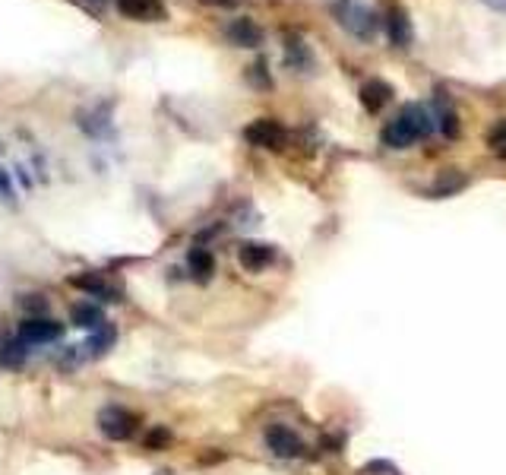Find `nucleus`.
<instances>
[{
  "mask_svg": "<svg viewBox=\"0 0 506 475\" xmlns=\"http://www.w3.org/2000/svg\"><path fill=\"white\" fill-rule=\"evenodd\" d=\"M431 134H433L431 111H427L424 105H418V101H412V105L402 108L393 121L383 128L380 140H383V146H389V149H408L412 143L427 140Z\"/></svg>",
  "mask_w": 506,
  "mask_h": 475,
  "instance_id": "obj_1",
  "label": "nucleus"
},
{
  "mask_svg": "<svg viewBox=\"0 0 506 475\" xmlns=\"http://www.w3.org/2000/svg\"><path fill=\"white\" fill-rule=\"evenodd\" d=\"M333 16L345 32H352L361 41H373L383 29V20L358 0H333Z\"/></svg>",
  "mask_w": 506,
  "mask_h": 475,
  "instance_id": "obj_2",
  "label": "nucleus"
},
{
  "mask_svg": "<svg viewBox=\"0 0 506 475\" xmlns=\"http://www.w3.org/2000/svg\"><path fill=\"white\" fill-rule=\"evenodd\" d=\"M114 339H118V333H114L111 323H105V327L95 330L86 342H80V346H70L67 352H64V358H60V365H64V368H80V365L95 362V358L108 355V348L114 346Z\"/></svg>",
  "mask_w": 506,
  "mask_h": 475,
  "instance_id": "obj_3",
  "label": "nucleus"
},
{
  "mask_svg": "<svg viewBox=\"0 0 506 475\" xmlns=\"http://www.w3.org/2000/svg\"><path fill=\"white\" fill-rule=\"evenodd\" d=\"M99 431L108 441H126V437H134V431H136V415L120 406H105L99 412Z\"/></svg>",
  "mask_w": 506,
  "mask_h": 475,
  "instance_id": "obj_4",
  "label": "nucleus"
},
{
  "mask_svg": "<svg viewBox=\"0 0 506 475\" xmlns=\"http://www.w3.org/2000/svg\"><path fill=\"white\" fill-rule=\"evenodd\" d=\"M285 128L273 118H257L253 124L244 128V140L250 146H260V149H282L285 146Z\"/></svg>",
  "mask_w": 506,
  "mask_h": 475,
  "instance_id": "obj_5",
  "label": "nucleus"
},
{
  "mask_svg": "<svg viewBox=\"0 0 506 475\" xmlns=\"http://www.w3.org/2000/svg\"><path fill=\"white\" fill-rule=\"evenodd\" d=\"M60 336H64V327H60L57 321H51V317H29V321L20 323V336H16V339L26 348H32V346H45V342L60 339Z\"/></svg>",
  "mask_w": 506,
  "mask_h": 475,
  "instance_id": "obj_6",
  "label": "nucleus"
},
{
  "mask_svg": "<svg viewBox=\"0 0 506 475\" xmlns=\"http://www.w3.org/2000/svg\"><path fill=\"white\" fill-rule=\"evenodd\" d=\"M120 16L136 22H161L168 20V7L161 0H118Z\"/></svg>",
  "mask_w": 506,
  "mask_h": 475,
  "instance_id": "obj_7",
  "label": "nucleus"
},
{
  "mask_svg": "<svg viewBox=\"0 0 506 475\" xmlns=\"http://www.w3.org/2000/svg\"><path fill=\"white\" fill-rule=\"evenodd\" d=\"M238 260L244 269H250V273H260V269H266L269 263L275 260V248L273 244H260V242H244L238 248Z\"/></svg>",
  "mask_w": 506,
  "mask_h": 475,
  "instance_id": "obj_8",
  "label": "nucleus"
},
{
  "mask_svg": "<svg viewBox=\"0 0 506 475\" xmlns=\"http://www.w3.org/2000/svg\"><path fill=\"white\" fill-rule=\"evenodd\" d=\"M383 26H387V35H389V41H393V48H408L412 45V39H414V32H412V20H408V13L402 7H389L387 10V20H383Z\"/></svg>",
  "mask_w": 506,
  "mask_h": 475,
  "instance_id": "obj_9",
  "label": "nucleus"
},
{
  "mask_svg": "<svg viewBox=\"0 0 506 475\" xmlns=\"http://www.w3.org/2000/svg\"><path fill=\"white\" fill-rule=\"evenodd\" d=\"M70 286L83 288V292H89L92 298H101V302H120V288L111 286V282H108L105 276H99V273L70 276Z\"/></svg>",
  "mask_w": 506,
  "mask_h": 475,
  "instance_id": "obj_10",
  "label": "nucleus"
},
{
  "mask_svg": "<svg viewBox=\"0 0 506 475\" xmlns=\"http://www.w3.org/2000/svg\"><path fill=\"white\" fill-rule=\"evenodd\" d=\"M266 444H269V450H273L275 456H282V460L301 456V450H304L301 437L294 435V431H288L285 425H273V428L266 431Z\"/></svg>",
  "mask_w": 506,
  "mask_h": 475,
  "instance_id": "obj_11",
  "label": "nucleus"
},
{
  "mask_svg": "<svg viewBox=\"0 0 506 475\" xmlns=\"http://www.w3.org/2000/svg\"><path fill=\"white\" fill-rule=\"evenodd\" d=\"M225 39L231 41V45L238 48H260L263 45V32L260 26L253 20H247V16H240V20H231L225 26Z\"/></svg>",
  "mask_w": 506,
  "mask_h": 475,
  "instance_id": "obj_12",
  "label": "nucleus"
},
{
  "mask_svg": "<svg viewBox=\"0 0 506 475\" xmlns=\"http://www.w3.org/2000/svg\"><path fill=\"white\" fill-rule=\"evenodd\" d=\"M389 99H393V86L383 80H371L361 86V105H364V111L377 114L383 105H389Z\"/></svg>",
  "mask_w": 506,
  "mask_h": 475,
  "instance_id": "obj_13",
  "label": "nucleus"
},
{
  "mask_svg": "<svg viewBox=\"0 0 506 475\" xmlns=\"http://www.w3.org/2000/svg\"><path fill=\"white\" fill-rule=\"evenodd\" d=\"M70 321H74V327L89 330V333H95V330L105 327V317H101V311L95 308V304H76L74 314H70Z\"/></svg>",
  "mask_w": 506,
  "mask_h": 475,
  "instance_id": "obj_14",
  "label": "nucleus"
},
{
  "mask_svg": "<svg viewBox=\"0 0 506 475\" xmlns=\"http://www.w3.org/2000/svg\"><path fill=\"white\" fill-rule=\"evenodd\" d=\"M285 64H288V67H294V70H310L313 57H310V51H307V45L301 39H288L285 41Z\"/></svg>",
  "mask_w": 506,
  "mask_h": 475,
  "instance_id": "obj_15",
  "label": "nucleus"
},
{
  "mask_svg": "<svg viewBox=\"0 0 506 475\" xmlns=\"http://www.w3.org/2000/svg\"><path fill=\"white\" fill-rule=\"evenodd\" d=\"M187 263H190V273H194L200 282H206L209 276H213V269H215V260H213V254H209L206 248H194V251H190Z\"/></svg>",
  "mask_w": 506,
  "mask_h": 475,
  "instance_id": "obj_16",
  "label": "nucleus"
},
{
  "mask_svg": "<svg viewBox=\"0 0 506 475\" xmlns=\"http://www.w3.org/2000/svg\"><path fill=\"white\" fill-rule=\"evenodd\" d=\"M437 121H440V130L447 136H456L459 134V121H456V111L449 101H443V95L437 99Z\"/></svg>",
  "mask_w": 506,
  "mask_h": 475,
  "instance_id": "obj_17",
  "label": "nucleus"
},
{
  "mask_svg": "<svg viewBox=\"0 0 506 475\" xmlns=\"http://www.w3.org/2000/svg\"><path fill=\"white\" fill-rule=\"evenodd\" d=\"M22 358H26V346H22L20 339L4 342V348H0V365H7V368H20Z\"/></svg>",
  "mask_w": 506,
  "mask_h": 475,
  "instance_id": "obj_18",
  "label": "nucleus"
},
{
  "mask_svg": "<svg viewBox=\"0 0 506 475\" xmlns=\"http://www.w3.org/2000/svg\"><path fill=\"white\" fill-rule=\"evenodd\" d=\"M487 146H491V153H497L500 159H506V121H497L487 130Z\"/></svg>",
  "mask_w": 506,
  "mask_h": 475,
  "instance_id": "obj_19",
  "label": "nucleus"
},
{
  "mask_svg": "<svg viewBox=\"0 0 506 475\" xmlns=\"http://www.w3.org/2000/svg\"><path fill=\"white\" fill-rule=\"evenodd\" d=\"M462 188H466V178H462V174H456V178H447V174H443V178L437 181V188H433V194L437 197L456 194V190H462Z\"/></svg>",
  "mask_w": 506,
  "mask_h": 475,
  "instance_id": "obj_20",
  "label": "nucleus"
},
{
  "mask_svg": "<svg viewBox=\"0 0 506 475\" xmlns=\"http://www.w3.org/2000/svg\"><path fill=\"white\" fill-rule=\"evenodd\" d=\"M0 200L4 203H13L16 200V188H13V174L7 172V168L0 165Z\"/></svg>",
  "mask_w": 506,
  "mask_h": 475,
  "instance_id": "obj_21",
  "label": "nucleus"
},
{
  "mask_svg": "<svg viewBox=\"0 0 506 475\" xmlns=\"http://www.w3.org/2000/svg\"><path fill=\"white\" fill-rule=\"evenodd\" d=\"M168 441V431H153V435H149V447H159V444H165Z\"/></svg>",
  "mask_w": 506,
  "mask_h": 475,
  "instance_id": "obj_22",
  "label": "nucleus"
},
{
  "mask_svg": "<svg viewBox=\"0 0 506 475\" xmlns=\"http://www.w3.org/2000/svg\"><path fill=\"white\" fill-rule=\"evenodd\" d=\"M16 178H20V181H22V188H26V190H32V181H29V174H26V168H22V165H16Z\"/></svg>",
  "mask_w": 506,
  "mask_h": 475,
  "instance_id": "obj_23",
  "label": "nucleus"
},
{
  "mask_svg": "<svg viewBox=\"0 0 506 475\" xmlns=\"http://www.w3.org/2000/svg\"><path fill=\"white\" fill-rule=\"evenodd\" d=\"M484 4L491 10H497V13H506V0H484Z\"/></svg>",
  "mask_w": 506,
  "mask_h": 475,
  "instance_id": "obj_24",
  "label": "nucleus"
},
{
  "mask_svg": "<svg viewBox=\"0 0 506 475\" xmlns=\"http://www.w3.org/2000/svg\"><path fill=\"white\" fill-rule=\"evenodd\" d=\"M203 4H215V7H234V0H203Z\"/></svg>",
  "mask_w": 506,
  "mask_h": 475,
  "instance_id": "obj_25",
  "label": "nucleus"
},
{
  "mask_svg": "<svg viewBox=\"0 0 506 475\" xmlns=\"http://www.w3.org/2000/svg\"><path fill=\"white\" fill-rule=\"evenodd\" d=\"M0 149H4V143H0Z\"/></svg>",
  "mask_w": 506,
  "mask_h": 475,
  "instance_id": "obj_26",
  "label": "nucleus"
}]
</instances>
